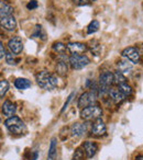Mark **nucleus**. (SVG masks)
<instances>
[{
    "instance_id": "aec40b11",
    "label": "nucleus",
    "mask_w": 143,
    "mask_h": 160,
    "mask_svg": "<svg viewBox=\"0 0 143 160\" xmlns=\"http://www.w3.org/2000/svg\"><path fill=\"white\" fill-rule=\"evenodd\" d=\"M12 7L9 6L8 3H6L5 1H1L0 2V17L1 16H9L12 14Z\"/></svg>"
},
{
    "instance_id": "c85d7f7f",
    "label": "nucleus",
    "mask_w": 143,
    "mask_h": 160,
    "mask_svg": "<svg viewBox=\"0 0 143 160\" xmlns=\"http://www.w3.org/2000/svg\"><path fill=\"white\" fill-rule=\"evenodd\" d=\"M74 96H75V93H74V92H72V93L69 94V96H68V98H67V100H66V102L64 103V107H63V109L61 110V113H63V112L65 111V109H66V108H67V105H68V103L71 102L72 98H73V97H74Z\"/></svg>"
},
{
    "instance_id": "cd10ccee",
    "label": "nucleus",
    "mask_w": 143,
    "mask_h": 160,
    "mask_svg": "<svg viewBox=\"0 0 143 160\" xmlns=\"http://www.w3.org/2000/svg\"><path fill=\"white\" fill-rule=\"evenodd\" d=\"M27 8L29 10H33V9H35V8H38V1H36V0H31L27 5Z\"/></svg>"
},
{
    "instance_id": "2f4dec72",
    "label": "nucleus",
    "mask_w": 143,
    "mask_h": 160,
    "mask_svg": "<svg viewBox=\"0 0 143 160\" xmlns=\"http://www.w3.org/2000/svg\"><path fill=\"white\" fill-rule=\"evenodd\" d=\"M135 160H143V156H138V157L135 158Z\"/></svg>"
},
{
    "instance_id": "f8f14e48",
    "label": "nucleus",
    "mask_w": 143,
    "mask_h": 160,
    "mask_svg": "<svg viewBox=\"0 0 143 160\" xmlns=\"http://www.w3.org/2000/svg\"><path fill=\"white\" fill-rule=\"evenodd\" d=\"M83 147H84V150H85L86 157L87 158H93L96 155L97 150H98V146H97L96 142H90V140H87V142H84Z\"/></svg>"
},
{
    "instance_id": "ddd939ff",
    "label": "nucleus",
    "mask_w": 143,
    "mask_h": 160,
    "mask_svg": "<svg viewBox=\"0 0 143 160\" xmlns=\"http://www.w3.org/2000/svg\"><path fill=\"white\" fill-rule=\"evenodd\" d=\"M3 115L8 116V118H11L16 114V111H17V107L14 103H12L11 101L9 100H6L5 102L3 103Z\"/></svg>"
},
{
    "instance_id": "9d476101",
    "label": "nucleus",
    "mask_w": 143,
    "mask_h": 160,
    "mask_svg": "<svg viewBox=\"0 0 143 160\" xmlns=\"http://www.w3.org/2000/svg\"><path fill=\"white\" fill-rule=\"evenodd\" d=\"M66 46H67V49H68L72 54H82L87 51L86 44L81 43V42H71V43H68Z\"/></svg>"
},
{
    "instance_id": "a878e982",
    "label": "nucleus",
    "mask_w": 143,
    "mask_h": 160,
    "mask_svg": "<svg viewBox=\"0 0 143 160\" xmlns=\"http://www.w3.org/2000/svg\"><path fill=\"white\" fill-rule=\"evenodd\" d=\"M84 152H85V150H82L81 148H77L75 150L74 155H73V160H84V157H85Z\"/></svg>"
},
{
    "instance_id": "423d86ee",
    "label": "nucleus",
    "mask_w": 143,
    "mask_h": 160,
    "mask_svg": "<svg viewBox=\"0 0 143 160\" xmlns=\"http://www.w3.org/2000/svg\"><path fill=\"white\" fill-rule=\"evenodd\" d=\"M122 57H124L125 59L130 60L132 64H138L140 62V53L139 51L133 46H129L127 48H124L121 53Z\"/></svg>"
},
{
    "instance_id": "a211bd4d",
    "label": "nucleus",
    "mask_w": 143,
    "mask_h": 160,
    "mask_svg": "<svg viewBox=\"0 0 143 160\" xmlns=\"http://www.w3.org/2000/svg\"><path fill=\"white\" fill-rule=\"evenodd\" d=\"M14 86L19 90H25L31 87V81L25 79V78H19V79H17L14 81Z\"/></svg>"
},
{
    "instance_id": "bb28decb",
    "label": "nucleus",
    "mask_w": 143,
    "mask_h": 160,
    "mask_svg": "<svg viewBox=\"0 0 143 160\" xmlns=\"http://www.w3.org/2000/svg\"><path fill=\"white\" fill-rule=\"evenodd\" d=\"M14 54L11 53V52H9V53H7V55H6V60H7L8 64L10 65H13L16 64V59H14Z\"/></svg>"
},
{
    "instance_id": "20e7f679",
    "label": "nucleus",
    "mask_w": 143,
    "mask_h": 160,
    "mask_svg": "<svg viewBox=\"0 0 143 160\" xmlns=\"http://www.w3.org/2000/svg\"><path fill=\"white\" fill-rule=\"evenodd\" d=\"M69 64H71L72 68L75 70H79L89 65L90 59L86 55H82V54H72L68 58Z\"/></svg>"
},
{
    "instance_id": "9b49d317",
    "label": "nucleus",
    "mask_w": 143,
    "mask_h": 160,
    "mask_svg": "<svg viewBox=\"0 0 143 160\" xmlns=\"http://www.w3.org/2000/svg\"><path fill=\"white\" fill-rule=\"evenodd\" d=\"M87 132V127L85 124H82V123H74L72 124L71 126V134L72 136L74 137H81V136L85 135V133Z\"/></svg>"
},
{
    "instance_id": "6ab92c4d",
    "label": "nucleus",
    "mask_w": 143,
    "mask_h": 160,
    "mask_svg": "<svg viewBox=\"0 0 143 160\" xmlns=\"http://www.w3.org/2000/svg\"><path fill=\"white\" fill-rule=\"evenodd\" d=\"M114 83H116L117 86H121V85H123V83H127V79H125L124 75H123L120 70L114 71Z\"/></svg>"
},
{
    "instance_id": "dca6fc26",
    "label": "nucleus",
    "mask_w": 143,
    "mask_h": 160,
    "mask_svg": "<svg viewBox=\"0 0 143 160\" xmlns=\"http://www.w3.org/2000/svg\"><path fill=\"white\" fill-rule=\"evenodd\" d=\"M130 60L128 59H121L117 62V66H118V70H120L121 72L124 75V73H129L130 71L133 69V66H132L131 62H129Z\"/></svg>"
},
{
    "instance_id": "5701e85b",
    "label": "nucleus",
    "mask_w": 143,
    "mask_h": 160,
    "mask_svg": "<svg viewBox=\"0 0 143 160\" xmlns=\"http://www.w3.org/2000/svg\"><path fill=\"white\" fill-rule=\"evenodd\" d=\"M98 29H99V22L97 20H93L87 28V33L93 34V33H95V32L98 31Z\"/></svg>"
},
{
    "instance_id": "0eeeda50",
    "label": "nucleus",
    "mask_w": 143,
    "mask_h": 160,
    "mask_svg": "<svg viewBox=\"0 0 143 160\" xmlns=\"http://www.w3.org/2000/svg\"><path fill=\"white\" fill-rule=\"evenodd\" d=\"M0 24L7 31H14L17 28V21L13 14L9 16H1L0 17Z\"/></svg>"
},
{
    "instance_id": "7c9ffc66",
    "label": "nucleus",
    "mask_w": 143,
    "mask_h": 160,
    "mask_svg": "<svg viewBox=\"0 0 143 160\" xmlns=\"http://www.w3.org/2000/svg\"><path fill=\"white\" fill-rule=\"evenodd\" d=\"M88 0H74V2L77 3V5H83V3H86Z\"/></svg>"
},
{
    "instance_id": "412c9836",
    "label": "nucleus",
    "mask_w": 143,
    "mask_h": 160,
    "mask_svg": "<svg viewBox=\"0 0 143 160\" xmlns=\"http://www.w3.org/2000/svg\"><path fill=\"white\" fill-rule=\"evenodd\" d=\"M66 48H67V46H65L62 42H56L53 44V51L56 52L57 54H60V55L64 54L65 52H66Z\"/></svg>"
},
{
    "instance_id": "b1692460",
    "label": "nucleus",
    "mask_w": 143,
    "mask_h": 160,
    "mask_svg": "<svg viewBox=\"0 0 143 160\" xmlns=\"http://www.w3.org/2000/svg\"><path fill=\"white\" fill-rule=\"evenodd\" d=\"M90 49H92V52L95 54V55H99V53H100V49H101V46L99 45L98 41L94 40V41H90Z\"/></svg>"
},
{
    "instance_id": "7ed1b4c3",
    "label": "nucleus",
    "mask_w": 143,
    "mask_h": 160,
    "mask_svg": "<svg viewBox=\"0 0 143 160\" xmlns=\"http://www.w3.org/2000/svg\"><path fill=\"white\" fill-rule=\"evenodd\" d=\"M101 115H103V110L98 104L84 108L81 112V118L85 121H96L101 118Z\"/></svg>"
},
{
    "instance_id": "c756f323",
    "label": "nucleus",
    "mask_w": 143,
    "mask_h": 160,
    "mask_svg": "<svg viewBox=\"0 0 143 160\" xmlns=\"http://www.w3.org/2000/svg\"><path fill=\"white\" fill-rule=\"evenodd\" d=\"M6 55H7V53H6V51H5V47H3V44L1 43V44H0V58L6 57Z\"/></svg>"
},
{
    "instance_id": "f03ea898",
    "label": "nucleus",
    "mask_w": 143,
    "mask_h": 160,
    "mask_svg": "<svg viewBox=\"0 0 143 160\" xmlns=\"http://www.w3.org/2000/svg\"><path fill=\"white\" fill-rule=\"evenodd\" d=\"M5 126L7 127V129L11 134L14 135H22L25 132V125L22 122L21 118H19L18 116H11L8 118L5 121Z\"/></svg>"
},
{
    "instance_id": "393cba45",
    "label": "nucleus",
    "mask_w": 143,
    "mask_h": 160,
    "mask_svg": "<svg viewBox=\"0 0 143 160\" xmlns=\"http://www.w3.org/2000/svg\"><path fill=\"white\" fill-rule=\"evenodd\" d=\"M119 89H120V91L122 92L125 97L131 96V94H132V88L130 87L128 83H123V85L119 86Z\"/></svg>"
},
{
    "instance_id": "6e6552de",
    "label": "nucleus",
    "mask_w": 143,
    "mask_h": 160,
    "mask_svg": "<svg viewBox=\"0 0 143 160\" xmlns=\"http://www.w3.org/2000/svg\"><path fill=\"white\" fill-rule=\"evenodd\" d=\"M8 47H9L10 52L13 53L14 55H19L23 49V43L19 36H13L9 40L8 42Z\"/></svg>"
},
{
    "instance_id": "f257e3e1",
    "label": "nucleus",
    "mask_w": 143,
    "mask_h": 160,
    "mask_svg": "<svg viewBox=\"0 0 143 160\" xmlns=\"http://www.w3.org/2000/svg\"><path fill=\"white\" fill-rule=\"evenodd\" d=\"M36 82L42 89L53 90L57 86V78L55 75H52L49 71L42 70L36 75Z\"/></svg>"
},
{
    "instance_id": "39448f33",
    "label": "nucleus",
    "mask_w": 143,
    "mask_h": 160,
    "mask_svg": "<svg viewBox=\"0 0 143 160\" xmlns=\"http://www.w3.org/2000/svg\"><path fill=\"white\" fill-rule=\"evenodd\" d=\"M97 98H98V93L95 92L94 90L88 92H84L81 96V98L78 99V102H77V105L81 109H84V108L90 107V105L96 104L97 102Z\"/></svg>"
},
{
    "instance_id": "4be33fe9",
    "label": "nucleus",
    "mask_w": 143,
    "mask_h": 160,
    "mask_svg": "<svg viewBox=\"0 0 143 160\" xmlns=\"http://www.w3.org/2000/svg\"><path fill=\"white\" fill-rule=\"evenodd\" d=\"M8 89H9V82H8L7 80H1L0 81V97L3 98L5 94L7 93Z\"/></svg>"
},
{
    "instance_id": "f3484780",
    "label": "nucleus",
    "mask_w": 143,
    "mask_h": 160,
    "mask_svg": "<svg viewBox=\"0 0 143 160\" xmlns=\"http://www.w3.org/2000/svg\"><path fill=\"white\" fill-rule=\"evenodd\" d=\"M56 72L57 75H60L61 77H65L67 75V71H68V66H67V62L66 60H63V59H60L56 64Z\"/></svg>"
},
{
    "instance_id": "2eb2a0df",
    "label": "nucleus",
    "mask_w": 143,
    "mask_h": 160,
    "mask_svg": "<svg viewBox=\"0 0 143 160\" xmlns=\"http://www.w3.org/2000/svg\"><path fill=\"white\" fill-rule=\"evenodd\" d=\"M56 156H57V139H56V137H53L50 142L47 160H55Z\"/></svg>"
},
{
    "instance_id": "1a4fd4ad",
    "label": "nucleus",
    "mask_w": 143,
    "mask_h": 160,
    "mask_svg": "<svg viewBox=\"0 0 143 160\" xmlns=\"http://www.w3.org/2000/svg\"><path fill=\"white\" fill-rule=\"evenodd\" d=\"M92 133L93 135L95 136H103L107 133V127H106V124L101 118H98V120L94 121L92 126Z\"/></svg>"
},
{
    "instance_id": "473e14b6",
    "label": "nucleus",
    "mask_w": 143,
    "mask_h": 160,
    "mask_svg": "<svg viewBox=\"0 0 143 160\" xmlns=\"http://www.w3.org/2000/svg\"><path fill=\"white\" fill-rule=\"evenodd\" d=\"M93 1H95V0H93Z\"/></svg>"
},
{
    "instance_id": "4468645a",
    "label": "nucleus",
    "mask_w": 143,
    "mask_h": 160,
    "mask_svg": "<svg viewBox=\"0 0 143 160\" xmlns=\"http://www.w3.org/2000/svg\"><path fill=\"white\" fill-rule=\"evenodd\" d=\"M109 96H110V98H111V100L114 101V103H117V104L121 103L125 98V96L120 91L119 88H110Z\"/></svg>"
}]
</instances>
